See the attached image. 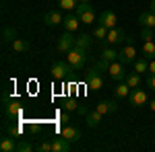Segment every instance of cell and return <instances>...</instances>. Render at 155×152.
I'll return each mask as SVG.
<instances>
[{
  "instance_id": "obj_27",
  "label": "cell",
  "mask_w": 155,
  "mask_h": 152,
  "mask_svg": "<svg viewBox=\"0 0 155 152\" xmlns=\"http://www.w3.org/2000/svg\"><path fill=\"white\" fill-rule=\"evenodd\" d=\"M12 51L25 54V51H29V43H27L25 39H15V41H12Z\"/></svg>"
},
{
  "instance_id": "obj_32",
  "label": "cell",
  "mask_w": 155,
  "mask_h": 152,
  "mask_svg": "<svg viewBox=\"0 0 155 152\" xmlns=\"http://www.w3.org/2000/svg\"><path fill=\"white\" fill-rule=\"evenodd\" d=\"M141 39L143 41H151L153 39V27H141Z\"/></svg>"
},
{
  "instance_id": "obj_25",
  "label": "cell",
  "mask_w": 155,
  "mask_h": 152,
  "mask_svg": "<svg viewBox=\"0 0 155 152\" xmlns=\"http://www.w3.org/2000/svg\"><path fill=\"white\" fill-rule=\"evenodd\" d=\"M91 35H87V33H81V35H77V39H74V45L77 47H83V49H89V45H91Z\"/></svg>"
},
{
  "instance_id": "obj_29",
  "label": "cell",
  "mask_w": 155,
  "mask_h": 152,
  "mask_svg": "<svg viewBox=\"0 0 155 152\" xmlns=\"http://www.w3.org/2000/svg\"><path fill=\"white\" fill-rule=\"evenodd\" d=\"M58 4L62 6V11H74L79 6V0H58Z\"/></svg>"
},
{
  "instance_id": "obj_24",
  "label": "cell",
  "mask_w": 155,
  "mask_h": 152,
  "mask_svg": "<svg viewBox=\"0 0 155 152\" xmlns=\"http://www.w3.org/2000/svg\"><path fill=\"white\" fill-rule=\"evenodd\" d=\"M107 31H110L107 27H104L101 23H97L95 29H93V37H95L97 41H101V43H104V41H106V37H107Z\"/></svg>"
},
{
  "instance_id": "obj_11",
  "label": "cell",
  "mask_w": 155,
  "mask_h": 152,
  "mask_svg": "<svg viewBox=\"0 0 155 152\" xmlns=\"http://www.w3.org/2000/svg\"><path fill=\"white\" fill-rule=\"evenodd\" d=\"M60 136H62V138H66V140L72 144V142H79V140H81V129L74 128V126H71V123H66L64 128L60 129Z\"/></svg>"
},
{
  "instance_id": "obj_3",
  "label": "cell",
  "mask_w": 155,
  "mask_h": 152,
  "mask_svg": "<svg viewBox=\"0 0 155 152\" xmlns=\"http://www.w3.org/2000/svg\"><path fill=\"white\" fill-rule=\"evenodd\" d=\"M85 82H87V88L91 91V93H97V91H101L104 88V78H101V70L93 66L91 70L87 72V76H85Z\"/></svg>"
},
{
  "instance_id": "obj_30",
  "label": "cell",
  "mask_w": 155,
  "mask_h": 152,
  "mask_svg": "<svg viewBox=\"0 0 155 152\" xmlns=\"http://www.w3.org/2000/svg\"><path fill=\"white\" fill-rule=\"evenodd\" d=\"M33 150V144L29 140H21V142H17V152H31Z\"/></svg>"
},
{
  "instance_id": "obj_13",
  "label": "cell",
  "mask_w": 155,
  "mask_h": 152,
  "mask_svg": "<svg viewBox=\"0 0 155 152\" xmlns=\"http://www.w3.org/2000/svg\"><path fill=\"white\" fill-rule=\"evenodd\" d=\"M62 21H64V17L60 11H48L44 14V23L48 27H58V25H62Z\"/></svg>"
},
{
  "instance_id": "obj_20",
  "label": "cell",
  "mask_w": 155,
  "mask_h": 152,
  "mask_svg": "<svg viewBox=\"0 0 155 152\" xmlns=\"http://www.w3.org/2000/svg\"><path fill=\"white\" fill-rule=\"evenodd\" d=\"M143 58L147 60H155V41L151 39V41H143Z\"/></svg>"
},
{
  "instance_id": "obj_10",
  "label": "cell",
  "mask_w": 155,
  "mask_h": 152,
  "mask_svg": "<svg viewBox=\"0 0 155 152\" xmlns=\"http://www.w3.org/2000/svg\"><path fill=\"white\" fill-rule=\"evenodd\" d=\"M118 60L122 62V64H132L134 60H137V49H134V43H126V45L122 47L118 51Z\"/></svg>"
},
{
  "instance_id": "obj_5",
  "label": "cell",
  "mask_w": 155,
  "mask_h": 152,
  "mask_svg": "<svg viewBox=\"0 0 155 152\" xmlns=\"http://www.w3.org/2000/svg\"><path fill=\"white\" fill-rule=\"evenodd\" d=\"M107 74H110V78L112 80H116V82H120V80H124L126 78V64H122L120 60H116V62H110L107 64Z\"/></svg>"
},
{
  "instance_id": "obj_9",
  "label": "cell",
  "mask_w": 155,
  "mask_h": 152,
  "mask_svg": "<svg viewBox=\"0 0 155 152\" xmlns=\"http://www.w3.org/2000/svg\"><path fill=\"white\" fill-rule=\"evenodd\" d=\"M128 101H130L132 107H145L147 103H149V97H147V93H145L143 88H132L130 95H128Z\"/></svg>"
},
{
  "instance_id": "obj_41",
  "label": "cell",
  "mask_w": 155,
  "mask_h": 152,
  "mask_svg": "<svg viewBox=\"0 0 155 152\" xmlns=\"http://www.w3.org/2000/svg\"><path fill=\"white\" fill-rule=\"evenodd\" d=\"M79 2H91V0H79Z\"/></svg>"
},
{
  "instance_id": "obj_35",
  "label": "cell",
  "mask_w": 155,
  "mask_h": 152,
  "mask_svg": "<svg viewBox=\"0 0 155 152\" xmlns=\"http://www.w3.org/2000/svg\"><path fill=\"white\" fill-rule=\"evenodd\" d=\"M37 150H39V152H52V140L41 142V144L37 146Z\"/></svg>"
},
{
  "instance_id": "obj_16",
  "label": "cell",
  "mask_w": 155,
  "mask_h": 152,
  "mask_svg": "<svg viewBox=\"0 0 155 152\" xmlns=\"http://www.w3.org/2000/svg\"><path fill=\"white\" fill-rule=\"evenodd\" d=\"M139 25L141 27H153L155 29V12L153 11H145L139 14Z\"/></svg>"
},
{
  "instance_id": "obj_26",
  "label": "cell",
  "mask_w": 155,
  "mask_h": 152,
  "mask_svg": "<svg viewBox=\"0 0 155 152\" xmlns=\"http://www.w3.org/2000/svg\"><path fill=\"white\" fill-rule=\"evenodd\" d=\"M99 58L104 60V62H116L118 60V51L112 49V47H106V49H101V56Z\"/></svg>"
},
{
  "instance_id": "obj_6",
  "label": "cell",
  "mask_w": 155,
  "mask_h": 152,
  "mask_svg": "<svg viewBox=\"0 0 155 152\" xmlns=\"http://www.w3.org/2000/svg\"><path fill=\"white\" fill-rule=\"evenodd\" d=\"M4 115H6V119H19L23 115V105L19 101H11L4 97Z\"/></svg>"
},
{
  "instance_id": "obj_31",
  "label": "cell",
  "mask_w": 155,
  "mask_h": 152,
  "mask_svg": "<svg viewBox=\"0 0 155 152\" xmlns=\"http://www.w3.org/2000/svg\"><path fill=\"white\" fill-rule=\"evenodd\" d=\"M64 109H66V111H79L81 105H79L77 99H66V101H64Z\"/></svg>"
},
{
  "instance_id": "obj_7",
  "label": "cell",
  "mask_w": 155,
  "mask_h": 152,
  "mask_svg": "<svg viewBox=\"0 0 155 152\" xmlns=\"http://www.w3.org/2000/svg\"><path fill=\"white\" fill-rule=\"evenodd\" d=\"M74 39H77V37L72 35V31H64V33L58 37V41H56L58 51H62V54H68L72 47H74Z\"/></svg>"
},
{
  "instance_id": "obj_19",
  "label": "cell",
  "mask_w": 155,
  "mask_h": 152,
  "mask_svg": "<svg viewBox=\"0 0 155 152\" xmlns=\"http://www.w3.org/2000/svg\"><path fill=\"white\" fill-rule=\"evenodd\" d=\"M130 91H132V88L124 80H120L118 84L114 86V95H116V99H126V97L130 95Z\"/></svg>"
},
{
  "instance_id": "obj_2",
  "label": "cell",
  "mask_w": 155,
  "mask_h": 152,
  "mask_svg": "<svg viewBox=\"0 0 155 152\" xmlns=\"http://www.w3.org/2000/svg\"><path fill=\"white\" fill-rule=\"evenodd\" d=\"M134 43V39L130 35H126L124 33V29H120V27H114V29H110L107 31V37H106V45H118V43Z\"/></svg>"
},
{
  "instance_id": "obj_15",
  "label": "cell",
  "mask_w": 155,
  "mask_h": 152,
  "mask_svg": "<svg viewBox=\"0 0 155 152\" xmlns=\"http://www.w3.org/2000/svg\"><path fill=\"white\" fill-rule=\"evenodd\" d=\"M95 109L101 113V115H112V113L118 111V105H116L114 101H99V103L95 105Z\"/></svg>"
},
{
  "instance_id": "obj_39",
  "label": "cell",
  "mask_w": 155,
  "mask_h": 152,
  "mask_svg": "<svg viewBox=\"0 0 155 152\" xmlns=\"http://www.w3.org/2000/svg\"><path fill=\"white\" fill-rule=\"evenodd\" d=\"M149 109H151V111H155V99H151V101H149Z\"/></svg>"
},
{
  "instance_id": "obj_37",
  "label": "cell",
  "mask_w": 155,
  "mask_h": 152,
  "mask_svg": "<svg viewBox=\"0 0 155 152\" xmlns=\"http://www.w3.org/2000/svg\"><path fill=\"white\" fill-rule=\"evenodd\" d=\"M27 128H29V132L37 134V132H39V123H37V121H29V126H27Z\"/></svg>"
},
{
  "instance_id": "obj_12",
  "label": "cell",
  "mask_w": 155,
  "mask_h": 152,
  "mask_svg": "<svg viewBox=\"0 0 155 152\" xmlns=\"http://www.w3.org/2000/svg\"><path fill=\"white\" fill-rule=\"evenodd\" d=\"M97 23H101L104 27H107V29H114L116 23H118V17H116L112 11H104L99 17H97Z\"/></svg>"
},
{
  "instance_id": "obj_14",
  "label": "cell",
  "mask_w": 155,
  "mask_h": 152,
  "mask_svg": "<svg viewBox=\"0 0 155 152\" xmlns=\"http://www.w3.org/2000/svg\"><path fill=\"white\" fill-rule=\"evenodd\" d=\"M68 150H72V146L66 138H62V136L52 138V152H68Z\"/></svg>"
},
{
  "instance_id": "obj_34",
  "label": "cell",
  "mask_w": 155,
  "mask_h": 152,
  "mask_svg": "<svg viewBox=\"0 0 155 152\" xmlns=\"http://www.w3.org/2000/svg\"><path fill=\"white\" fill-rule=\"evenodd\" d=\"M145 84H147V88L155 91V74H145Z\"/></svg>"
},
{
  "instance_id": "obj_36",
  "label": "cell",
  "mask_w": 155,
  "mask_h": 152,
  "mask_svg": "<svg viewBox=\"0 0 155 152\" xmlns=\"http://www.w3.org/2000/svg\"><path fill=\"white\" fill-rule=\"evenodd\" d=\"M58 119H60V121H62V123H64V126H66V123H71V121H72L71 113H68L66 109H64V111H62V113H60V115H58Z\"/></svg>"
},
{
  "instance_id": "obj_4",
  "label": "cell",
  "mask_w": 155,
  "mask_h": 152,
  "mask_svg": "<svg viewBox=\"0 0 155 152\" xmlns=\"http://www.w3.org/2000/svg\"><path fill=\"white\" fill-rule=\"evenodd\" d=\"M74 12H77V17L81 19L83 25H93L95 23V11H93V6H91V2H79V6L74 8Z\"/></svg>"
},
{
  "instance_id": "obj_38",
  "label": "cell",
  "mask_w": 155,
  "mask_h": 152,
  "mask_svg": "<svg viewBox=\"0 0 155 152\" xmlns=\"http://www.w3.org/2000/svg\"><path fill=\"white\" fill-rule=\"evenodd\" d=\"M147 74H155V60H149V72Z\"/></svg>"
},
{
  "instance_id": "obj_17",
  "label": "cell",
  "mask_w": 155,
  "mask_h": 152,
  "mask_svg": "<svg viewBox=\"0 0 155 152\" xmlns=\"http://www.w3.org/2000/svg\"><path fill=\"white\" fill-rule=\"evenodd\" d=\"M79 23H81V19H79L77 14H66L64 21H62V27H64L66 31H77V29H79Z\"/></svg>"
},
{
  "instance_id": "obj_28",
  "label": "cell",
  "mask_w": 155,
  "mask_h": 152,
  "mask_svg": "<svg viewBox=\"0 0 155 152\" xmlns=\"http://www.w3.org/2000/svg\"><path fill=\"white\" fill-rule=\"evenodd\" d=\"M23 129H25V126H21V123H12V126L6 128V134L12 136V138H17V136H21V134H23Z\"/></svg>"
},
{
  "instance_id": "obj_21",
  "label": "cell",
  "mask_w": 155,
  "mask_h": 152,
  "mask_svg": "<svg viewBox=\"0 0 155 152\" xmlns=\"http://www.w3.org/2000/svg\"><path fill=\"white\" fill-rule=\"evenodd\" d=\"M132 66H134V72L147 74V72H149V60L147 58H137L134 62H132Z\"/></svg>"
},
{
  "instance_id": "obj_1",
  "label": "cell",
  "mask_w": 155,
  "mask_h": 152,
  "mask_svg": "<svg viewBox=\"0 0 155 152\" xmlns=\"http://www.w3.org/2000/svg\"><path fill=\"white\" fill-rule=\"evenodd\" d=\"M66 62L72 66V70H81L85 66V62H87V49L74 45L71 51L66 54Z\"/></svg>"
},
{
  "instance_id": "obj_33",
  "label": "cell",
  "mask_w": 155,
  "mask_h": 152,
  "mask_svg": "<svg viewBox=\"0 0 155 152\" xmlns=\"http://www.w3.org/2000/svg\"><path fill=\"white\" fill-rule=\"evenodd\" d=\"M2 37H4V43L15 41V39H17V31H15V29H11V27H6V29H4V33H2Z\"/></svg>"
},
{
  "instance_id": "obj_23",
  "label": "cell",
  "mask_w": 155,
  "mask_h": 152,
  "mask_svg": "<svg viewBox=\"0 0 155 152\" xmlns=\"http://www.w3.org/2000/svg\"><path fill=\"white\" fill-rule=\"evenodd\" d=\"M124 82H126L130 88H137V86L141 84V74H139V72H134V70L128 72V74H126V78H124Z\"/></svg>"
},
{
  "instance_id": "obj_8",
  "label": "cell",
  "mask_w": 155,
  "mask_h": 152,
  "mask_svg": "<svg viewBox=\"0 0 155 152\" xmlns=\"http://www.w3.org/2000/svg\"><path fill=\"white\" fill-rule=\"evenodd\" d=\"M72 70V66L68 62H54V66H52V76H54V80H64Z\"/></svg>"
},
{
  "instance_id": "obj_40",
  "label": "cell",
  "mask_w": 155,
  "mask_h": 152,
  "mask_svg": "<svg viewBox=\"0 0 155 152\" xmlns=\"http://www.w3.org/2000/svg\"><path fill=\"white\" fill-rule=\"evenodd\" d=\"M149 11H153V12H155V0H151V4H149Z\"/></svg>"
},
{
  "instance_id": "obj_22",
  "label": "cell",
  "mask_w": 155,
  "mask_h": 152,
  "mask_svg": "<svg viewBox=\"0 0 155 152\" xmlns=\"http://www.w3.org/2000/svg\"><path fill=\"white\" fill-rule=\"evenodd\" d=\"M0 150L2 152H15L17 150V142H15V138H12V136L2 138V142H0Z\"/></svg>"
},
{
  "instance_id": "obj_18",
  "label": "cell",
  "mask_w": 155,
  "mask_h": 152,
  "mask_svg": "<svg viewBox=\"0 0 155 152\" xmlns=\"http://www.w3.org/2000/svg\"><path fill=\"white\" fill-rule=\"evenodd\" d=\"M101 113L97 111V109H93V111H87V115H85V121H87V126L89 128H95V126H99L101 123Z\"/></svg>"
}]
</instances>
